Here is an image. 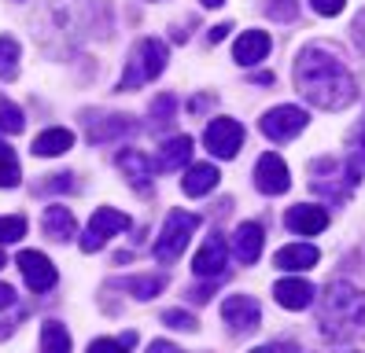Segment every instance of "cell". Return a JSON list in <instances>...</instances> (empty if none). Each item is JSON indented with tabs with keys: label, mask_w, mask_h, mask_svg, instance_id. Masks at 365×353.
Instances as JSON below:
<instances>
[{
	"label": "cell",
	"mask_w": 365,
	"mask_h": 353,
	"mask_svg": "<svg viewBox=\"0 0 365 353\" xmlns=\"http://www.w3.org/2000/svg\"><path fill=\"white\" fill-rule=\"evenodd\" d=\"M130 225H133L130 214L111 210V206H100V210L89 217V225H85V232H81V251H85V254H96L107 239L118 236V232H125Z\"/></svg>",
	"instance_id": "obj_6"
},
{
	"label": "cell",
	"mask_w": 365,
	"mask_h": 353,
	"mask_svg": "<svg viewBox=\"0 0 365 353\" xmlns=\"http://www.w3.org/2000/svg\"><path fill=\"white\" fill-rule=\"evenodd\" d=\"M225 0H203V8H222Z\"/></svg>",
	"instance_id": "obj_44"
},
{
	"label": "cell",
	"mask_w": 365,
	"mask_h": 353,
	"mask_svg": "<svg viewBox=\"0 0 365 353\" xmlns=\"http://www.w3.org/2000/svg\"><path fill=\"white\" fill-rule=\"evenodd\" d=\"M210 103H214V96H196L188 103V110H192V115H203V110H210Z\"/></svg>",
	"instance_id": "obj_42"
},
{
	"label": "cell",
	"mask_w": 365,
	"mask_h": 353,
	"mask_svg": "<svg viewBox=\"0 0 365 353\" xmlns=\"http://www.w3.org/2000/svg\"><path fill=\"white\" fill-rule=\"evenodd\" d=\"M192 159V137H170L159 144V169H181Z\"/></svg>",
	"instance_id": "obj_23"
},
{
	"label": "cell",
	"mask_w": 365,
	"mask_h": 353,
	"mask_svg": "<svg viewBox=\"0 0 365 353\" xmlns=\"http://www.w3.org/2000/svg\"><path fill=\"white\" fill-rule=\"evenodd\" d=\"M19 273H23V280L30 283V291H48V287H56V265L41 254V251H23L15 258Z\"/></svg>",
	"instance_id": "obj_13"
},
{
	"label": "cell",
	"mask_w": 365,
	"mask_h": 353,
	"mask_svg": "<svg viewBox=\"0 0 365 353\" xmlns=\"http://www.w3.org/2000/svg\"><path fill=\"white\" fill-rule=\"evenodd\" d=\"M148 353H185V349L174 346V342H166V339H155L152 346H148Z\"/></svg>",
	"instance_id": "obj_40"
},
{
	"label": "cell",
	"mask_w": 365,
	"mask_h": 353,
	"mask_svg": "<svg viewBox=\"0 0 365 353\" xmlns=\"http://www.w3.org/2000/svg\"><path fill=\"white\" fill-rule=\"evenodd\" d=\"M251 353H303V349H299L295 342H269V346H259Z\"/></svg>",
	"instance_id": "obj_36"
},
{
	"label": "cell",
	"mask_w": 365,
	"mask_h": 353,
	"mask_svg": "<svg viewBox=\"0 0 365 353\" xmlns=\"http://www.w3.org/2000/svg\"><path fill=\"white\" fill-rule=\"evenodd\" d=\"M203 144L214 159H236L244 147V125L232 122V118H214L203 132Z\"/></svg>",
	"instance_id": "obj_8"
},
{
	"label": "cell",
	"mask_w": 365,
	"mask_h": 353,
	"mask_svg": "<svg viewBox=\"0 0 365 353\" xmlns=\"http://www.w3.org/2000/svg\"><path fill=\"white\" fill-rule=\"evenodd\" d=\"M317 324L329 342H347L365 331V291L354 283L332 280L317 302Z\"/></svg>",
	"instance_id": "obj_2"
},
{
	"label": "cell",
	"mask_w": 365,
	"mask_h": 353,
	"mask_svg": "<svg viewBox=\"0 0 365 353\" xmlns=\"http://www.w3.org/2000/svg\"><path fill=\"white\" fill-rule=\"evenodd\" d=\"M255 188L262 195H284L292 188V173H288V162L281 159L277 151H266L259 162H255Z\"/></svg>",
	"instance_id": "obj_9"
},
{
	"label": "cell",
	"mask_w": 365,
	"mask_h": 353,
	"mask_svg": "<svg viewBox=\"0 0 365 353\" xmlns=\"http://www.w3.org/2000/svg\"><path fill=\"white\" fill-rule=\"evenodd\" d=\"M163 324L166 327H174V331H196V317H192V313H185V309H166V313H163Z\"/></svg>",
	"instance_id": "obj_33"
},
{
	"label": "cell",
	"mask_w": 365,
	"mask_h": 353,
	"mask_svg": "<svg viewBox=\"0 0 365 353\" xmlns=\"http://www.w3.org/2000/svg\"><path fill=\"white\" fill-rule=\"evenodd\" d=\"M71 176H74V173H56V181H48L45 191H71V188H74Z\"/></svg>",
	"instance_id": "obj_37"
},
{
	"label": "cell",
	"mask_w": 365,
	"mask_h": 353,
	"mask_svg": "<svg viewBox=\"0 0 365 353\" xmlns=\"http://www.w3.org/2000/svg\"><path fill=\"white\" fill-rule=\"evenodd\" d=\"M118 291H130L137 302H152L155 295H163L166 287V276H125V280H115Z\"/></svg>",
	"instance_id": "obj_24"
},
{
	"label": "cell",
	"mask_w": 365,
	"mask_h": 353,
	"mask_svg": "<svg viewBox=\"0 0 365 353\" xmlns=\"http://www.w3.org/2000/svg\"><path fill=\"white\" fill-rule=\"evenodd\" d=\"M284 225L295 232V236H317L329 228V210L325 206H310V203H299L284 214Z\"/></svg>",
	"instance_id": "obj_14"
},
{
	"label": "cell",
	"mask_w": 365,
	"mask_h": 353,
	"mask_svg": "<svg viewBox=\"0 0 365 353\" xmlns=\"http://www.w3.org/2000/svg\"><path fill=\"white\" fill-rule=\"evenodd\" d=\"M89 353H130V346L122 339H96V342H89Z\"/></svg>",
	"instance_id": "obj_34"
},
{
	"label": "cell",
	"mask_w": 365,
	"mask_h": 353,
	"mask_svg": "<svg viewBox=\"0 0 365 353\" xmlns=\"http://www.w3.org/2000/svg\"><path fill=\"white\" fill-rule=\"evenodd\" d=\"M347 162L358 173H365V122H358L351 129V137H347Z\"/></svg>",
	"instance_id": "obj_29"
},
{
	"label": "cell",
	"mask_w": 365,
	"mask_h": 353,
	"mask_svg": "<svg viewBox=\"0 0 365 353\" xmlns=\"http://www.w3.org/2000/svg\"><path fill=\"white\" fill-rule=\"evenodd\" d=\"M174 110H178V100H174V96H170V93L159 96V100L152 103V122H148V125H152L155 132H163L166 122H174Z\"/></svg>",
	"instance_id": "obj_30"
},
{
	"label": "cell",
	"mask_w": 365,
	"mask_h": 353,
	"mask_svg": "<svg viewBox=\"0 0 365 353\" xmlns=\"http://www.w3.org/2000/svg\"><path fill=\"white\" fill-rule=\"evenodd\" d=\"M269 48H273V41H269L266 30H247V33L236 37L232 59L240 63V66H255V63H262V59L269 56Z\"/></svg>",
	"instance_id": "obj_17"
},
{
	"label": "cell",
	"mask_w": 365,
	"mask_h": 353,
	"mask_svg": "<svg viewBox=\"0 0 365 353\" xmlns=\"http://www.w3.org/2000/svg\"><path fill=\"white\" fill-rule=\"evenodd\" d=\"M222 320H225V327L232 331V335H247V331L259 327L262 309H259V302H255L251 295H229L222 302Z\"/></svg>",
	"instance_id": "obj_10"
},
{
	"label": "cell",
	"mask_w": 365,
	"mask_h": 353,
	"mask_svg": "<svg viewBox=\"0 0 365 353\" xmlns=\"http://www.w3.org/2000/svg\"><path fill=\"white\" fill-rule=\"evenodd\" d=\"M26 129V115L23 107H15L11 100H0V132H8V137H15V132Z\"/></svg>",
	"instance_id": "obj_28"
},
{
	"label": "cell",
	"mask_w": 365,
	"mask_h": 353,
	"mask_svg": "<svg viewBox=\"0 0 365 353\" xmlns=\"http://www.w3.org/2000/svg\"><path fill=\"white\" fill-rule=\"evenodd\" d=\"M262 243H266V228L259 225V221H244L240 228H236L232 236V254L240 265H255L262 254Z\"/></svg>",
	"instance_id": "obj_15"
},
{
	"label": "cell",
	"mask_w": 365,
	"mask_h": 353,
	"mask_svg": "<svg viewBox=\"0 0 365 353\" xmlns=\"http://www.w3.org/2000/svg\"><path fill=\"white\" fill-rule=\"evenodd\" d=\"M358 181H361V176H358V169H354L351 162L317 159V162H314V181H310V188H314L317 195H325L329 203H343Z\"/></svg>",
	"instance_id": "obj_5"
},
{
	"label": "cell",
	"mask_w": 365,
	"mask_h": 353,
	"mask_svg": "<svg viewBox=\"0 0 365 353\" xmlns=\"http://www.w3.org/2000/svg\"><path fill=\"white\" fill-rule=\"evenodd\" d=\"M74 147V132L71 129H45L41 137L34 140V154L37 159H52V154H67Z\"/></svg>",
	"instance_id": "obj_22"
},
{
	"label": "cell",
	"mask_w": 365,
	"mask_h": 353,
	"mask_svg": "<svg viewBox=\"0 0 365 353\" xmlns=\"http://www.w3.org/2000/svg\"><path fill=\"white\" fill-rule=\"evenodd\" d=\"M229 30H232L229 22H218V26L210 30V41H222V37H229Z\"/></svg>",
	"instance_id": "obj_43"
},
{
	"label": "cell",
	"mask_w": 365,
	"mask_h": 353,
	"mask_svg": "<svg viewBox=\"0 0 365 353\" xmlns=\"http://www.w3.org/2000/svg\"><path fill=\"white\" fill-rule=\"evenodd\" d=\"M118 169L125 173V176H130V184L137 188V191H152V159H148V154L144 151H137V147H125V151H118Z\"/></svg>",
	"instance_id": "obj_16"
},
{
	"label": "cell",
	"mask_w": 365,
	"mask_h": 353,
	"mask_svg": "<svg viewBox=\"0 0 365 353\" xmlns=\"http://www.w3.org/2000/svg\"><path fill=\"white\" fill-rule=\"evenodd\" d=\"M19 181H23V169H19L15 151L0 140V188H15Z\"/></svg>",
	"instance_id": "obj_27"
},
{
	"label": "cell",
	"mask_w": 365,
	"mask_h": 353,
	"mask_svg": "<svg viewBox=\"0 0 365 353\" xmlns=\"http://www.w3.org/2000/svg\"><path fill=\"white\" fill-rule=\"evenodd\" d=\"M314 295H317L314 287L307 280H295V276L273 283V298H277V305H284V309H307L314 302Z\"/></svg>",
	"instance_id": "obj_20"
},
{
	"label": "cell",
	"mask_w": 365,
	"mask_h": 353,
	"mask_svg": "<svg viewBox=\"0 0 365 353\" xmlns=\"http://www.w3.org/2000/svg\"><path fill=\"white\" fill-rule=\"evenodd\" d=\"M41 353H71V331L59 320L41 324Z\"/></svg>",
	"instance_id": "obj_25"
},
{
	"label": "cell",
	"mask_w": 365,
	"mask_h": 353,
	"mask_svg": "<svg viewBox=\"0 0 365 353\" xmlns=\"http://www.w3.org/2000/svg\"><path fill=\"white\" fill-rule=\"evenodd\" d=\"M351 353H354V349H351Z\"/></svg>",
	"instance_id": "obj_46"
},
{
	"label": "cell",
	"mask_w": 365,
	"mask_h": 353,
	"mask_svg": "<svg viewBox=\"0 0 365 353\" xmlns=\"http://www.w3.org/2000/svg\"><path fill=\"white\" fill-rule=\"evenodd\" d=\"M41 228H45V236H48V239H56V243H67V239H74V232H78L74 214H71L67 206H45Z\"/></svg>",
	"instance_id": "obj_21"
},
{
	"label": "cell",
	"mask_w": 365,
	"mask_h": 353,
	"mask_svg": "<svg viewBox=\"0 0 365 353\" xmlns=\"http://www.w3.org/2000/svg\"><path fill=\"white\" fill-rule=\"evenodd\" d=\"M19 41L15 37H0V81H11L19 74Z\"/></svg>",
	"instance_id": "obj_26"
},
{
	"label": "cell",
	"mask_w": 365,
	"mask_h": 353,
	"mask_svg": "<svg viewBox=\"0 0 365 353\" xmlns=\"http://www.w3.org/2000/svg\"><path fill=\"white\" fill-rule=\"evenodd\" d=\"M166 59H170V48L155 37H144L133 44L130 59H125V70L118 78V93H133V88L155 81L163 70H166Z\"/></svg>",
	"instance_id": "obj_3"
},
{
	"label": "cell",
	"mask_w": 365,
	"mask_h": 353,
	"mask_svg": "<svg viewBox=\"0 0 365 353\" xmlns=\"http://www.w3.org/2000/svg\"><path fill=\"white\" fill-rule=\"evenodd\" d=\"M19 302V295H15V287H8V283H0V309H11Z\"/></svg>",
	"instance_id": "obj_39"
},
{
	"label": "cell",
	"mask_w": 365,
	"mask_h": 353,
	"mask_svg": "<svg viewBox=\"0 0 365 353\" xmlns=\"http://www.w3.org/2000/svg\"><path fill=\"white\" fill-rule=\"evenodd\" d=\"M23 236H26V217H19V214L0 217V247H4V243L23 239Z\"/></svg>",
	"instance_id": "obj_31"
},
{
	"label": "cell",
	"mask_w": 365,
	"mask_h": 353,
	"mask_svg": "<svg viewBox=\"0 0 365 353\" xmlns=\"http://www.w3.org/2000/svg\"><path fill=\"white\" fill-rule=\"evenodd\" d=\"M210 295H214V287H188V298H192V302H200V305L210 302Z\"/></svg>",
	"instance_id": "obj_41"
},
{
	"label": "cell",
	"mask_w": 365,
	"mask_h": 353,
	"mask_svg": "<svg viewBox=\"0 0 365 353\" xmlns=\"http://www.w3.org/2000/svg\"><path fill=\"white\" fill-rule=\"evenodd\" d=\"M0 269H4V251H0Z\"/></svg>",
	"instance_id": "obj_45"
},
{
	"label": "cell",
	"mask_w": 365,
	"mask_h": 353,
	"mask_svg": "<svg viewBox=\"0 0 365 353\" xmlns=\"http://www.w3.org/2000/svg\"><path fill=\"white\" fill-rule=\"evenodd\" d=\"M225 265H229L225 239H222V236H207L203 247H200V254H196V261H192V273H196L200 280H218V276L225 273Z\"/></svg>",
	"instance_id": "obj_12"
},
{
	"label": "cell",
	"mask_w": 365,
	"mask_h": 353,
	"mask_svg": "<svg viewBox=\"0 0 365 353\" xmlns=\"http://www.w3.org/2000/svg\"><path fill=\"white\" fill-rule=\"evenodd\" d=\"M307 110L303 107H292V103H281V107H273V110H266L262 115V122H259V129L266 132L269 140H277V144H284V140H292V137H299V132L307 129Z\"/></svg>",
	"instance_id": "obj_7"
},
{
	"label": "cell",
	"mask_w": 365,
	"mask_h": 353,
	"mask_svg": "<svg viewBox=\"0 0 365 353\" xmlns=\"http://www.w3.org/2000/svg\"><path fill=\"white\" fill-rule=\"evenodd\" d=\"M343 4H347V0H310V8L317 11V15H339L343 11Z\"/></svg>",
	"instance_id": "obj_35"
},
{
	"label": "cell",
	"mask_w": 365,
	"mask_h": 353,
	"mask_svg": "<svg viewBox=\"0 0 365 353\" xmlns=\"http://www.w3.org/2000/svg\"><path fill=\"white\" fill-rule=\"evenodd\" d=\"M262 11H266L269 19H277V22H292V19L299 15L295 0H262Z\"/></svg>",
	"instance_id": "obj_32"
},
{
	"label": "cell",
	"mask_w": 365,
	"mask_h": 353,
	"mask_svg": "<svg viewBox=\"0 0 365 353\" xmlns=\"http://www.w3.org/2000/svg\"><path fill=\"white\" fill-rule=\"evenodd\" d=\"M351 33H354V44L365 52V11H358V15H354V26H351Z\"/></svg>",
	"instance_id": "obj_38"
},
{
	"label": "cell",
	"mask_w": 365,
	"mask_h": 353,
	"mask_svg": "<svg viewBox=\"0 0 365 353\" xmlns=\"http://www.w3.org/2000/svg\"><path fill=\"white\" fill-rule=\"evenodd\" d=\"M85 125H89V140L93 144H107V140H118V137H133V132L140 129V122L133 115H89L85 118Z\"/></svg>",
	"instance_id": "obj_11"
},
{
	"label": "cell",
	"mask_w": 365,
	"mask_h": 353,
	"mask_svg": "<svg viewBox=\"0 0 365 353\" xmlns=\"http://www.w3.org/2000/svg\"><path fill=\"white\" fill-rule=\"evenodd\" d=\"M317 261H321V254H317L314 243H288V247H281L273 258V265L281 273H303V269H314Z\"/></svg>",
	"instance_id": "obj_18"
},
{
	"label": "cell",
	"mask_w": 365,
	"mask_h": 353,
	"mask_svg": "<svg viewBox=\"0 0 365 353\" xmlns=\"http://www.w3.org/2000/svg\"><path fill=\"white\" fill-rule=\"evenodd\" d=\"M222 181V173L214 162H196V166H188L185 176H181V191L192 195V199H200V195H210L214 188H218Z\"/></svg>",
	"instance_id": "obj_19"
},
{
	"label": "cell",
	"mask_w": 365,
	"mask_h": 353,
	"mask_svg": "<svg viewBox=\"0 0 365 353\" xmlns=\"http://www.w3.org/2000/svg\"><path fill=\"white\" fill-rule=\"evenodd\" d=\"M200 228V214H185V210H170L163 221V232L155 239V261L159 265H174L181 251L188 247L192 232Z\"/></svg>",
	"instance_id": "obj_4"
},
{
	"label": "cell",
	"mask_w": 365,
	"mask_h": 353,
	"mask_svg": "<svg viewBox=\"0 0 365 353\" xmlns=\"http://www.w3.org/2000/svg\"><path fill=\"white\" fill-rule=\"evenodd\" d=\"M295 88L303 93L307 103L321 110H343L354 103L358 96V81L347 70V63L339 59L336 48L329 44H307L295 59Z\"/></svg>",
	"instance_id": "obj_1"
}]
</instances>
